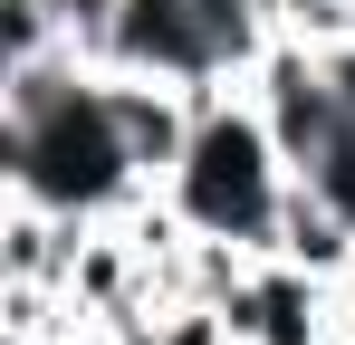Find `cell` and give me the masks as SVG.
<instances>
[{
	"label": "cell",
	"mask_w": 355,
	"mask_h": 345,
	"mask_svg": "<svg viewBox=\"0 0 355 345\" xmlns=\"http://www.w3.org/2000/svg\"><path fill=\"white\" fill-rule=\"evenodd\" d=\"M288 182H297V163L279 154V134H269V115L250 106V87H202V115H192V144H182L164 202L202 240H240V249L269 259Z\"/></svg>",
	"instance_id": "1"
},
{
	"label": "cell",
	"mask_w": 355,
	"mask_h": 345,
	"mask_svg": "<svg viewBox=\"0 0 355 345\" xmlns=\"http://www.w3.org/2000/svg\"><path fill=\"white\" fill-rule=\"evenodd\" d=\"M0 192H39L77 221H106V211H135L154 182L135 172L116 134V106H106V77L87 67L67 96H49L39 115H0Z\"/></svg>",
	"instance_id": "2"
},
{
	"label": "cell",
	"mask_w": 355,
	"mask_h": 345,
	"mask_svg": "<svg viewBox=\"0 0 355 345\" xmlns=\"http://www.w3.org/2000/svg\"><path fill=\"white\" fill-rule=\"evenodd\" d=\"M240 87H250V106L269 115V134H279V154H288L297 172L346 134V106H336V87H327V48H307V39H269V48L250 57Z\"/></svg>",
	"instance_id": "3"
},
{
	"label": "cell",
	"mask_w": 355,
	"mask_h": 345,
	"mask_svg": "<svg viewBox=\"0 0 355 345\" xmlns=\"http://www.w3.org/2000/svg\"><path fill=\"white\" fill-rule=\"evenodd\" d=\"M231 336L250 345H327V317H336V288L307 278L297 259H250V278L231 288Z\"/></svg>",
	"instance_id": "4"
},
{
	"label": "cell",
	"mask_w": 355,
	"mask_h": 345,
	"mask_svg": "<svg viewBox=\"0 0 355 345\" xmlns=\"http://www.w3.org/2000/svg\"><path fill=\"white\" fill-rule=\"evenodd\" d=\"M106 77V106H116V134L125 154H135V172L164 192L182 163V144H192V115H202V87H173V77H125V67H96Z\"/></svg>",
	"instance_id": "5"
},
{
	"label": "cell",
	"mask_w": 355,
	"mask_h": 345,
	"mask_svg": "<svg viewBox=\"0 0 355 345\" xmlns=\"http://www.w3.org/2000/svg\"><path fill=\"white\" fill-rule=\"evenodd\" d=\"M269 259H297L307 278H327V288H346L355 278V230L307 192V182H288V202H279V240H269Z\"/></svg>",
	"instance_id": "6"
},
{
	"label": "cell",
	"mask_w": 355,
	"mask_h": 345,
	"mask_svg": "<svg viewBox=\"0 0 355 345\" xmlns=\"http://www.w3.org/2000/svg\"><path fill=\"white\" fill-rule=\"evenodd\" d=\"M297 182H307V192H317V202H327V211L355 230V125H346V134H336V144H327L307 172H297Z\"/></svg>",
	"instance_id": "7"
},
{
	"label": "cell",
	"mask_w": 355,
	"mask_h": 345,
	"mask_svg": "<svg viewBox=\"0 0 355 345\" xmlns=\"http://www.w3.org/2000/svg\"><path fill=\"white\" fill-rule=\"evenodd\" d=\"M327 87H336V106H346V125H355V39L327 48Z\"/></svg>",
	"instance_id": "8"
},
{
	"label": "cell",
	"mask_w": 355,
	"mask_h": 345,
	"mask_svg": "<svg viewBox=\"0 0 355 345\" xmlns=\"http://www.w3.org/2000/svg\"><path fill=\"white\" fill-rule=\"evenodd\" d=\"M49 345H125V336L106 326V317H87V307H77V317H67V326H58Z\"/></svg>",
	"instance_id": "9"
},
{
	"label": "cell",
	"mask_w": 355,
	"mask_h": 345,
	"mask_svg": "<svg viewBox=\"0 0 355 345\" xmlns=\"http://www.w3.org/2000/svg\"><path fill=\"white\" fill-rule=\"evenodd\" d=\"M327 345H355V278L336 288V317H327Z\"/></svg>",
	"instance_id": "10"
},
{
	"label": "cell",
	"mask_w": 355,
	"mask_h": 345,
	"mask_svg": "<svg viewBox=\"0 0 355 345\" xmlns=\"http://www.w3.org/2000/svg\"><path fill=\"white\" fill-rule=\"evenodd\" d=\"M231 345H250V336H231Z\"/></svg>",
	"instance_id": "11"
}]
</instances>
